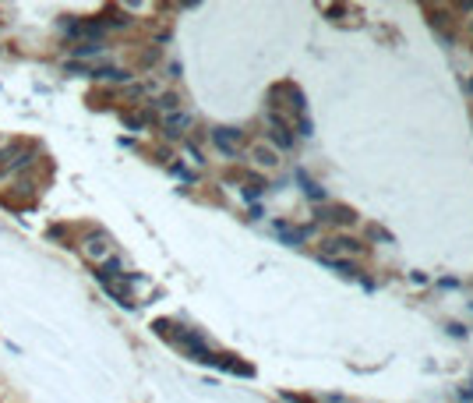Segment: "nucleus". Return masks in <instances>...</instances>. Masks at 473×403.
Masks as SVG:
<instances>
[{
    "instance_id": "nucleus-1",
    "label": "nucleus",
    "mask_w": 473,
    "mask_h": 403,
    "mask_svg": "<svg viewBox=\"0 0 473 403\" xmlns=\"http://www.w3.org/2000/svg\"><path fill=\"white\" fill-rule=\"evenodd\" d=\"M82 255L89 258V262H106L110 255H113V237L106 234V230H89L85 237H82Z\"/></svg>"
},
{
    "instance_id": "nucleus-2",
    "label": "nucleus",
    "mask_w": 473,
    "mask_h": 403,
    "mask_svg": "<svg viewBox=\"0 0 473 403\" xmlns=\"http://www.w3.org/2000/svg\"><path fill=\"white\" fill-rule=\"evenodd\" d=\"M361 251H364V244H361V241H354V237H346V234H336V237L321 241V255H325V258H339V255H361Z\"/></svg>"
},
{
    "instance_id": "nucleus-3",
    "label": "nucleus",
    "mask_w": 473,
    "mask_h": 403,
    "mask_svg": "<svg viewBox=\"0 0 473 403\" xmlns=\"http://www.w3.org/2000/svg\"><path fill=\"white\" fill-rule=\"evenodd\" d=\"M212 142L219 145V152H223V156H230V159H233V156H237L240 131H237V127H216V131H212Z\"/></svg>"
},
{
    "instance_id": "nucleus-4",
    "label": "nucleus",
    "mask_w": 473,
    "mask_h": 403,
    "mask_svg": "<svg viewBox=\"0 0 473 403\" xmlns=\"http://www.w3.org/2000/svg\"><path fill=\"white\" fill-rule=\"evenodd\" d=\"M89 78H95V82H106V85H131V71H124V68H92V75Z\"/></svg>"
},
{
    "instance_id": "nucleus-5",
    "label": "nucleus",
    "mask_w": 473,
    "mask_h": 403,
    "mask_svg": "<svg viewBox=\"0 0 473 403\" xmlns=\"http://www.w3.org/2000/svg\"><path fill=\"white\" fill-rule=\"evenodd\" d=\"M339 223V226H350L357 216H354V209H346V205H329V209H318V223Z\"/></svg>"
},
{
    "instance_id": "nucleus-6",
    "label": "nucleus",
    "mask_w": 473,
    "mask_h": 403,
    "mask_svg": "<svg viewBox=\"0 0 473 403\" xmlns=\"http://www.w3.org/2000/svg\"><path fill=\"white\" fill-rule=\"evenodd\" d=\"M265 120H269V127H272V138H276V142H280V145H293V135H289V124H286L283 117H280V113H272V110H269V113H265Z\"/></svg>"
},
{
    "instance_id": "nucleus-7",
    "label": "nucleus",
    "mask_w": 473,
    "mask_h": 403,
    "mask_svg": "<svg viewBox=\"0 0 473 403\" xmlns=\"http://www.w3.org/2000/svg\"><path fill=\"white\" fill-rule=\"evenodd\" d=\"M188 127H191V117H188V113H181V110H177V113H170V117L163 120V131H166V138H181Z\"/></svg>"
},
{
    "instance_id": "nucleus-8",
    "label": "nucleus",
    "mask_w": 473,
    "mask_h": 403,
    "mask_svg": "<svg viewBox=\"0 0 473 403\" xmlns=\"http://www.w3.org/2000/svg\"><path fill=\"white\" fill-rule=\"evenodd\" d=\"M251 159H255L258 167H265V170H276V167H280V152L269 149V145H251Z\"/></svg>"
},
{
    "instance_id": "nucleus-9",
    "label": "nucleus",
    "mask_w": 473,
    "mask_h": 403,
    "mask_svg": "<svg viewBox=\"0 0 473 403\" xmlns=\"http://www.w3.org/2000/svg\"><path fill=\"white\" fill-rule=\"evenodd\" d=\"M102 53H106V43H102V39H99V43H95V39L78 43V46L71 50V57H102Z\"/></svg>"
},
{
    "instance_id": "nucleus-10",
    "label": "nucleus",
    "mask_w": 473,
    "mask_h": 403,
    "mask_svg": "<svg viewBox=\"0 0 473 403\" xmlns=\"http://www.w3.org/2000/svg\"><path fill=\"white\" fill-rule=\"evenodd\" d=\"M149 120H152V113H149V110H145V113H124V124H127L131 131H142Z\"/></svg>"
},
{
    "instance_id": "nucleus-11",
    "label": "nucleus",
    "mask_w": 473,
    "mask_h": 403,
    "mask_svg": "<svg viewBox=\"0 0 473 403\" xmlns=\"http://www.w3.org/2000/svg\"><path fill=\"white\" fill-rule=\"evenodd\" d=\"M325 262H329L339 276H361V269H357L354 262H343V258H325Z\"/></svg>"
},
{
    "instance_id": "nucleus-12",
    "label": "nucleus",
    "mask_w": 473,
    "mask_h": 403,
    "mask_svg": "<svg viewBox=\"0 0 473 403\" xmlns=\"http://www.w3.org/2000/svg\"><path fill=\"white\" fill-rule=\"evenodd\" d=\"M156 106L166 110V113H177V110H181V96H177V93H163V96L156 100Z\"/></svg>"
},
{
    "instance_id": "nucleus-13",
    "label": "nucleus",
    "mask_w": 473,
    "mask_h": 403,
    "mask_svg": "<svg viewBox=\"0 0 473 403\" xmlns=\"http://www.w3.org/2000/svg\"><path fill=\"white\" fill-rule=\"evenodd\" d=\"M159 61V50H145V57H142V64L149 68V64H156Z\"/></svg>"
},
{
    "instance_id": "nucleus-14",
    "label": "nucleus",
    "mask_w": 473,
    "mask_h": 403,
    "mask_svg": "<svg viewBox=\"0 0 473 403\" xmlns=\"http://www.w3.org/2000/svg\"><path fill=\"white\" fill-rule=\"evenodd\" d=\"M297 127H300V135H311V120H307V117H300Z\"/></svg>"
},
{
    "instance_id": "nucleus-15",
    "label": "nucleus",
    "mask_w": 473,
    "mask_h": 403,
    "mask_svg": "<svg viewBox=\"0 0 473 403\" xmlns=\"http://www.w3.org/2000/svg\"><path fill=\"white\" fill-rule=\"evenodd\" d=\"M470 28H473V21H470Z\"/></svg>"
},
{
    "instance_id": "nucleus-16",
    "label": "nucleus",
    "mask_w": 473,
    "mask_h": 403,
    "mask_svg": "<svg viewBox=\"0 0 473 403\" xmlns=\"http://www.w3.org/2000/svg\"><path fill=\"white\" fill-rule=\"evenodd\" d=\"M470 89H473V82H470Z\"/></svg>"
}]
</instances>
